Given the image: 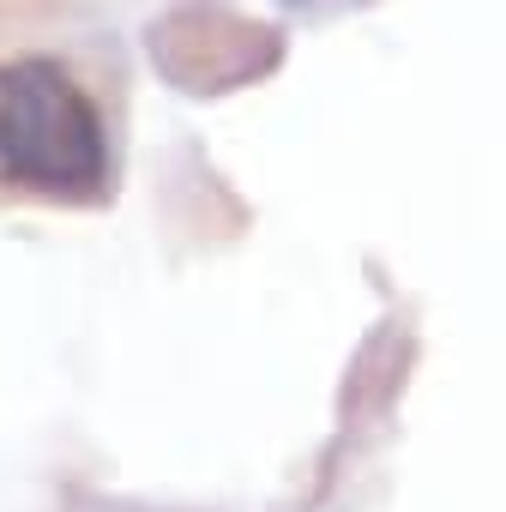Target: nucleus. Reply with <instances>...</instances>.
I'll return each instance as SVG.
<instances>
[{
    "mask_svg": "<svg viewBox=\"0 0 506 512\" xmlns=\"http://www.w3.org/2000/svg\"><path fill=\"white\" fill-rule=\"evenodd\" d=\"M151 61L181 91H235L278 67V31L253 25L229 7H175L151 31Z\"/></svg>",
    "mask_w": 506,
    "mask_h": 512,
    "instance_id": "2",
    "label": "nucleus"
},
{
    "mask_svg": "<svg viewBox=\"0 0 506 512\" xmlns=\"http://www.w3.org/2000/svg\"><path fill=\"white\" fill-rule=\"evenodd\" d=\"M0 187L55 205L109 199V133L91 91L49 55L0 61Z\"/></svg>",
    "mask_w": 506,
    "mask_h": 512,
    "instance_id": "1",
    "label": "nucleus"
}]
</instances>
